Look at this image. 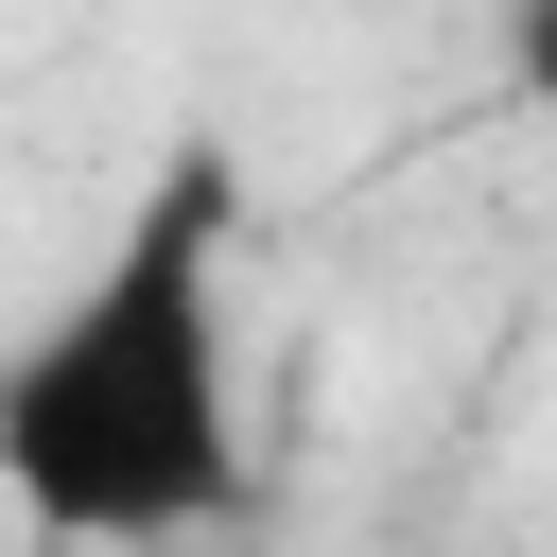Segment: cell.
Masks as SVG:
<instances>
[{
  "mask_svg": "<svg viewBox=\"0 0 557 557\" xmlns=\"http://www.w3.org/2000/svg\"><path fill=\"white\" fill-rule=\"evenodd\" d=\"M226 157H157L70 296L0 348V505L70 557H157L244 522V348H226Z\"/></svg>",
  "mask_w": 557,
  "mask_h": 557,
  "instance_id": "cell-1",
  "label": "cell"
},
{
  "mask_svg": "<svg viewBox=\"0 0 557 557\" xmlns=\"http://www.w3.org/2000/svg\"><path fill=\"white\" fill-rule=\"evenodd\" d=\"M505 70H522V87H540V104H557V0H540V17H522V35H505Z\"/></svg>",
  "mask_w": 557,
  "mask_h": 557,
  "instance_id": "cell-2",
  "label": "cell"
}]
</instances>
